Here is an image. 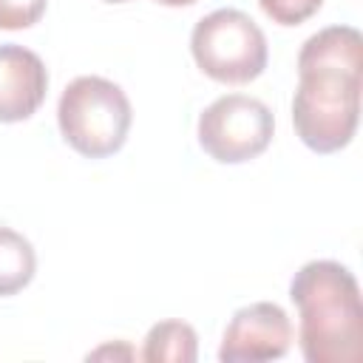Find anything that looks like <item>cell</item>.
<instances>
[{"label": "cell", "mask_w": 363, "mask_h": 363, "mask_svg": "<svg viewBox=\"0 0 363 363\" xmlns=\"http://www.w3.org/2000/svg\"><path fill=\"white\" fill-rule=\"evenodd\" d=\"M45 14V0H0V28L17 31L40 23Z\"/></svg>", "instance_id": "11"}, {"label": "cell", "mask_w": 363, "mask_h": 363, "mask_svg": "<svg viewBox=\"0 0 363 363\" xmlns=\"http://www.w3.org/2000/svg\"><path fill=\"white\" fill-rule=\"evenodd\" d=\"M37 272V252L28 238L0 224V298L17 295Z\"/></svg>", "instance_id": "9"}, {"label": "cell", "mask_w": 363, "mask_h": 363, "mask_svg": "<svg viewBox=\"0 0 363 363\" xmlns=\"http://www.w3.org/2000/svg\"><path fill=\"white\" fill-rule=\"evenodd\" d=\"M105 3H128V0H105Z\"/></svg>", "instance_id": "13"}, {"label": "cell", "mask_w": 363, "mask_h": 363, "mask_svg": "<svg viewBox=\"0 0 363 363\" xmlns=\"http://www.w3.org/2000/svg\"><path fill=\"white\" fill-rule=\"evenodd\" d=\"M57 122L62 139L88 159L113 156L130 130L133 111L125 91L105 77H77L65 85Z\"/></svg>", "instance_id": "3"}, {"label": "cell", "mask_w": 363, "mask_h": 363, "mask_svg": "<svg viewBox=\"0 0 363 363\" xmlns=\"http://www.w3.org/2000/svg\"><path fill=\"white\" fill-rule=\"evenodd\" d=\"M275 133L272 111L247 94H227L199 116V145L221 164H241L261 156Z\"/></svg>", "instance_id": "5"}, {"label": "cell", "mask_w": 363, "mask_h": 363, "mask_svg": "<svg viewBox=\"0 0 363 363\" xmlns=\"http://www.w3.org/2000/svg\"><path fill=\"white\" fill-rule=\"evenodd\" d=\"M48 91V71L40 54L17 43L0 45V122H23L37 113Z\"/></svg>", "instance_id": "7"}, {"label": "cell", "mask_w": 363, "mask_h": 363, "mask_svg": "<svg viewBox=\"0 0 363 363\" xmlns=\"http://www.w3.org/2000/svg\"><path fill=\"white\" fill-rule=\"evenodd\" d=\"M323 0H258L261 11L278 26H301L309 20Z\"/></svg>", "instance_id": "10"}, {"label": "cell", "mask_w": 363, "mask_h": 363, "mask_svg": "<svg viewBox=\"0 0 363 363\" xmlns=\"http://www.w3.org/2000/svg\"><path fill=\"white\" fill-rule=\"evenodd\" d=\"M159 6H170V9H176V6H193V3H199V0H156Z\"/></svg>", "instance_id": "12"}, {"label": "cell", "mask_w": 363, "mask_h": 363, "mask_svg": "<svg viewBox=\"0 0 363 363\" xmlns=\"http://www.w3.org/2000/svg\"><path fill=\"white\" fill-rule=\"evenodd\" d=\"M292 346V323L289 315L272 303L258 301L250 306H241L221 337L218 360L221 363H258V360H278Z\"/></svg>", "instance_id": "6"}, {"label": "cell", "mask_w": 363, "mask_h": 363, "mask_svg": "<svg viewBox=\"0 0 363 363\" xmlns=\"http://www.w3.org/2000/svg\"><path fill=\"white\" fill-rule=\"evenodd\" d=\"M199 357V335L184 320H159L150 326L142 349V360L147 363H196Z\"/></svg>", "instance_id": "8"}, {"label": "cell", "mask_w": 363, "mask_h": 363, "mask_svg": "<svg viewBox=\"0 0 363 363\" xmlns=\"http://www.w3.org/2000/svg\"><path fill=\"white\" fill-rule=\"evenodd\" d=\"M190 54L216 82L247 85L267 68L269 48L258 23L238 9H216L193 26Z\"/></svg>", "instance_id": "4"}, {"label": "cell", "mask_w": 363, "mask_h": 363, "mask_svg": "<svg viewBox=\"0 0 363 363\" xmlns=\"http://www.w3.org/2000/svg\"><path fill=\"white\" fill-rule=\"evenodd\" d=\"M289 298L301 318L303 360L357 363L363 357V303L349 267L329 258L303 264L289 284Z\"/></svg>", "instance_id": "2"}, {"label": "cell", "mask_w": 363, "mask_h": 363, "mask_svg": "<svg viewBox=\"0 0 363 363\" xmlns=\"http://www.w3.org/2000/svg\"><path fill=\"white\" fill-rule=\"evenodd\" d=\"M363 37L352 26H326L298 51L292 125L315 153L343 150L360 119Z\"/></svg>", "instance_id": "1"}]
</instances>
